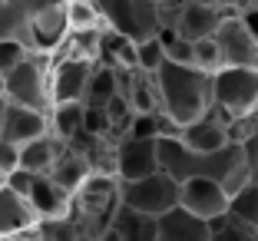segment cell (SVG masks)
Wrapping results in <instances>:
<instances>
[{"label": "cell", "mask_w": 258, "mask_h": 241, "mask_svg": "<svg viewBox=\"0 0 258 241\" xmlns=\"http://www.w3.org/2000/svg\"><path fill=\"white\" fill-rule=\"evenodd\" d=\"M4 116H7V96H0V139H4Z\"/></svg>", "instance_id": "d6a6232c"}, {"label": "cell", "mask_w": 258, "mask_h": 241, "mask_svg": "<svg viewBox=\"0 0 258 241\" xmlns=\"http://www.w3.org/2000/svg\"><path fill=\"white\" fill-rule=\"evenodd\" d=\"M17 166H20V145L10 142V139H0V169L14 172Z\"/></svg>", "instance_id": "f546056e"}, {"label": "cell", "mask_w": 258, "mask_h": 241, "mask_svg": "<svg viewBox=\"0 0 258 241\" xmlns=\"http://www.w3.org/2000/svg\"><path fill=\"white\" fill-rule=\"evenodd\" d=\"M255 116H258V109H255Z\"/></svg>", "instance_id": "8d00e7d4"}, {"label": "cell", "mask_w": 258, "mask_h": 241, "mask_svg": "<svg viewBox=\"0 0 258 241\" xmlns=\"http://www.w3.org/2000/svg\"><path fill=\"white\" fill-rule=\"evenodd\" d=\"M119 93V69L109 66V63H96L90 76V90H86V106H106L109 99Z\"/></svg>", "instance_id": "7402d4cb"}, {"label": "cell", "mask_w": 258, "mask_h": 241, "mask_svg": "<svg viewBox=\"0 0 258 241\" xmlns=\"http://www.w3.org/2000/svg\"><path fill=\"white\" fill-rule=\"evenodd\" d=\"M63 139H56L53 132H46V136H37L30 142L20 145V166L30 169V172H50L56 166V158L63 152Z\"/></svg>", "instance_id": "d6986e66"}, {"label": "cell", "mask_w": 258, "mask_h": 241, "mask_svg": "<svg viewBox=\"0 0 258 241\" xmlns=\"http://www.w3.org/2000/svg\"><path fill=\"white\" fill-rule=\"evenodd\" d=\"M159 166L179 182L196 179V175L215 179L228 189V195H235L238 189H245L251 182L242 142H228L222 149L199 152V149H189L179 136H159Z\"/></svg>", "instance_id": "6da1fadb"}, {"label": "cell", "mask_w": 258, "mask_h": 241, "mask_svg": "<svg viewBox=\"0 0 258 241\" xmlns=\"http://www.w3.org/2000/svg\"><path fill=\"white\" fill-rule=\"evenodd\" d=\"M27 53H30L27 43H20V40H14V37H0V73H10Z\"/></svg>", "instance_id": "83f0119b"}, {"label": "cell", "mask_w": 258, "mask_h": 241, "mask_svg": "<svg viewBox=\"0 0 258 241\" xmlns=\"http://www.w3.org/2000/svg\"><path fill=\"white\" fill-rule=\"evenodd\" d=\"M228 14H232L228 7L212 4V0H182L179 7L166 10V30H175L185 40L215 37V30L222 27Z\"/></svg>", "instance_id": "9c48e42d"}, {"label": "cell", "mask_w": 258, "mask_h": 241, "mask_svg": "<svg viewBox=\"0 0 258 241\" xmlns=\"http://www.w3.org/2000/svg\"><path fill=\"white\" fill-rule=\"evenodd\" d=\"M179 192H182V182L175 175H169L166 169H159V172L143 175V179L122 182V205L159 218L172 205H179Z\"/></svg>", "instance_id": "52a82bcc"}, {"label": "cell", "mask_w": 258, "mask_h": 241, "mask_svg": "<svg viewBox=\"0 0 258 241\" xmlns=\"http://www.w3.org/2000/svg\"><path fill=\"white\" fill-rule=\"evenodd\" d=\"M40 221L37 208L27 195L14 192L10 185H0V238H17L20 231Z\"/></svg>", "instance_id": "9a60e30c"}, {"label": "cell", "mask_w": 258, "mask_h": 241, "mask_svg": "<svg viewBox=\"0 0 258 241\" xmlns=\"http://www.w3.org/2000/svg\"><path fill=\"white\" fill-rule=\"evenodd\" d=\"M67 20H70V30H99V27H106L96 0H67Z\"/></svg>", "instance_id": "603a6c76"}, {"label": "cell", "mask_w": 258, "mask_h": 241, "mask_svg": "<svg viewBox=\"0 0 258 241\" xmlns=\"http://www.w3.org/2000/svg\"><path fill=\"white\" fill-rule=\"evenodd\" d=\"M159 139H143V136H122L116 142V175L122 182L143 179V175L159 172Z\"/></svg>", "instance_id": "7c38bea8"}, {"label": "cell", "mask_w": 258, "mask_h": 241, "mask_svg": "<svg viewBox=\"0 0 258 241\" xmlns=\"http://www.w3.org/2000/svg\"><path fill=\"white\" fill-rule=\"evenodd\" d=\"M215 106L228 119L255 116V109H258V66L215 69Z\"/></svg>", "instance_id": "8992f818"}, {"label": "cell", "mask_w": 258, "mask_h": 241, "mask_svg": "<svg viewBox=\"0 0 258 241\" xmlns=\"http://www.w3.org/2000/svg\"><path fill=\"white\" fill-rule=\"evenodd\" d=\"M50 132V113L43 109H30V106L20 103H7V116H4V139L23 145L37 136Z\"/></svg>", "instance_id": "2e32d148"}, {"label": "cell", "mask_w": 258, "mask_h": 241, "mask_svg": "<svg viewBox=\"0 0 258 241\" xmlns=\"http://www.w3.org/2000/svg\"><path fill=\"white\" fill-rule=\"evenodd\" d=\"M50 175L60 182L63 189L76 192L93 175V166H90V158H86V152L73 149V145H63V152H60V158H56V166L50 169Z\"/></svg>", "instance_id": "ffe728a7"}, {"label": "cell", "mask_w": 258, "mask_h": 241, "mask_svg": "<svg viewBox=\"0 0 258 241\" xmlns=\"http://www.w3.org/2000/svg\"><path fill=\"white\" fill-rule=\"evenodd\" d=\"M40 238L46 241H76L80 238V228H76L73 215H53V218H40L37 221Z\"/></svg>", "instance_id": "d4e9b609"}, {"label": "cell", "mask_w": 258, "mask_h": 241, "mask_svg": "<svg viewBox=\"0 0 258 241\" xmlns=\"http://www.w3.org/2000/svg\"><path fill=\"white\" fill-rule=\"evenodd\" d=\"M179 202L185 205L189 211L202 215V218H219L232 208V195L222 182L215 179H205V175H196V179H185L182 182V192H179Z\"/></svg>", "instance_id": "4fadbf2b"}, {"label": "cell", "mask_w": 258, "mask_h": 241, "mask_svg": "<svg viewBox=\"0 0 258 241\" xmlns=\"http://www.w3.org/2000/svg\"><path fill=\"white\" fill-rule=\"evenodd\" d=\"M103 10L106 27L126 33L133 40L159 37L166 30V14H162V0H96Z\"/></svg>", "instance_id": "5b68a950"}, {"label": "cell", "mask_w": 258, "mask_h": 241, "mask_svg": "<svg viewBox=\"0 0 258 241\" xmlns=\"http://www.w3.org/2000/svg\"><path fill=\"white\" fill-rule=\"evenodd\" d=\"M93 69H96V60H86V56H53V66H50L53 106L56 103H83L86 90H90Z\"/></svg>", "instance_id": "8fae6325"}, {"label": "cell", "mask_w": 258, "mask_h": 241, "mask_svg": "<svg viewBox=\"0 0 258 241\" xmlns=\"http://www.w3.org/2000/svg\"><path fill=\"white\" fill-rule=\"evenodd\" d=\"M7 93V73H0V96Z\"/></svg>", "instance_id": "836d02e7"}, {"label": "cell", "mask_w": 258, "mask_h": 241, "mask_svg": "<svg viewBox=\"0 0 258 241\" xmlns=\"http://www.w3.org/2000/svg\"><path fill=\"white\" fill-rule=\"evenodd\" d=\"M242 145H245V158H248V175L251 182H258V132H251Z\"/></svg>", "instance_id": "4dcf8cb0"}, {"label": "cell", "mask_w": 258, "mask_h": 241, "mask_svg": "<svg viewBox=\"0 0 258 241\" xmlns=\"http://www.w3.org/2000/svg\"><path fill=\"white\" fill-rule=\"evenodd\" d=\"M106 238L109 241H159V218L129 208V205H119Z\"/></svg>", "instance_id": "e0dca14e"}, {"label": "cell", "mask_w": 258, "mask_h": 241, "mask_svg": "<svg viewBox=\"0 0 258 241\" xmlns=\"http://www.w3.org/2000/svg\"><path fill=\"white\" fill-rule=\"evenodd\" d=\"M156 79H159L162 113L179 129L202 119L215 106V73L196 66V63L166 60L156 69Z\"/></svg>", "instance_id": "7a4b0ae2"}, {"label": "cell", "mask_w": 258, "mask_h": 241, "mask_svg": "<svg viewBox=\"0 0 258 241\" xmlns=\"http://www.w3.org/2000/svg\"><path fill=\"white\" fill-rule=\"evenodd\" d=\"M14 4L27 14V20H30L37 50H46V53L60 50V43L70 37L67 0H14Z\"/></svg>", "instance_id": "ba28073f"}, {"label": "cell", "mask_w": 258, "mask_h": 241, "mask_svg": "<svg viewBox=\"0 0 258 241\" xmlns=\"http://www.w3.org/2000/svg\"><path fill=\"white\" fill-rule=\"evenodd\" d=\"M30 202L37 208L40 218H53V215H70V205H73V192L63 189L60 182L50 172H37L30 189Z\"/></svg>", "instance_id": "ac0fdd59"}, {"label": "cell", "mask_w": 258, "mask_h": 241, "mask_svg": "<svg viewBox=\"0 0 258 241\" xmlns=\"http://www.w3.org/2000/svg\"><path fill=\"white\" fill-rule=\"evenodd\" d=\"M50 66H53V53L46 50H30L7 73V103H20L30 109H53V90H50Z\"/></svg>", "instance_id": "277c9868"}, {"label": "cell", "mask_w": 258, "mask_h": 241, "mask_svg": "<svg viewBox=\"0 0 258 241\" xmlns=\"http://www.w3.org/2000/svg\"><path fill=\"white\" fill-rule=\"evenodd\" d=\"M215 40H219L225 66H258V33L251 30V23L245 20L242 10H232L222 20V27L215 30Z\"/></svg>", "instance_id": "30bf717a"}, {"label": "cell", "mask_w": 258, "mask_h": 241, "mask_svg": "<svg viewBox=\"0 0 258 241\" xmlns=\"http://www.w3.org/2000/svg\"><path fill=\"white\" fill-rule=\"evenodd\" d=\"M212 4H222V7H228V10H245L248 7V0H212Z\"/></svg>", "instance_id": "1f68e13d"}, {"label": "cell", "mask_w": 258, "mask_h": 241, "mask_svg": "<svg viewBox=\"0 0 258 241\" xmlns=\"http://www.w3.org/2000/svg\"><path fill=\"white\" fill-rule=\"evenodd\" d=\"M33 179H37V172H30V169H23V166H17L14 172H7V185L14 192H20V195H27V198H30Z\"/></svg>", "instance_id": "f1b7e54d"}, {"label": "cell", "mask_w": 258, "mask_h": 241, "mask_svg": "<svg viewBox=\"0 0 258 241\" xmlns=\"http://www.w3.org/2000/svg\"><path fill=\"white\" fill-rule=\"evenodd\" d=\"M251 4H258V0H248V7H251Z\"/></svg>", "instance_id": "d590c367"}, {"label": "cell", "mask_w": 258, "mask_h": 241, "mask_svg": "<svg viewBox=\"0 0 258 241\" xmlns=\"http://www.w3.org/2000/svg\"><path fill=\"white\" fill-rule=\"evenodd\" d=\"M119 205H122V179L113 172H93L73 192V205H70L80 238H106Z\"/></svg>", "instance_id": "3957f363"}, {"label": "cell", "mask_w": 258, "mask_h": 241, "mask_svg": "<svg viewBox=\"0 0 258 241\" xmlns=\"http://www.w3.org/2000/svg\"><path fill=\"white\" fill-rule=\"evenodd\" d=\"M159 241H212V225L179 202L159 215Z\"/></svg>", "instance_id": "5bb4252c"}, {"label": "cell", "mask_w": 258, "mask_h": 241, "mask_svg": "<svg viewBox=\"0 0 258 241\" xmlns=\"http://www.w3.org/2000/svg\"><path fill=\"white\" fill-rule=\"evenodd\" d=\"M228 211L238 215L248 228L258 231V182H248L245 189H238L235 195H232V208H228Z\"/></svg>", "instance_id": "cb8c5ba5"}, {"label": "cell", "mask_w": 258, "mask_h": 241, "mask_svg": "<svg viewBox=\"0 0 258 241\" xmlns=\"http://www.w3.org/2000/svg\"><path fill=\"white\" fill-rule=\"evenodd\" d=\"M0 185H7V172L4 169H0Z\"/></svg>", "instance_id": "e575fe53"}, {"label": "cell", "mask_w": 258, "mask_h": 241, "mask_svg": "<svg viewBox=\"0 0 258 241\" xmlns=\"http://www.w3.org/2000/svg\"><path fill=\"white\" fill-rule=\"evenodd\" d=\"M83 116H86V103H56L50 109V132L63 142H70L83 129Z\"/></svg>", "instance_id": "44dd1931"}, {"label": "cell", "mask_w": 258, "mask_h": 241, "mask_svg": "<svg viewBox=\"0 0 258 241\" xmlns=\"http://www.w3.org/2000/svg\"><path fill=\"white\" fill-rule=\"evenodd\" d=\"M166 60H169V56H166V40H162V33H159V37L139 40V69L156 73V69H159Z\"/></svg>", "instance_id": "484cf974"}, {"label": "cell", "mask_w": 258, "mask_h": 241, "mask_svg": "<svg viewBox=\"0 0 258 241\" xmlns=\"http://www.w3.org/2000/svg\"><path fill=\"white\" fill-rule=\"evenodd\" d=\"M192 43H196V66L209 69V73H215V69L225 66V63H222L219 40L215 37H202V40H192Z\"/></svg>", "instance_id": "4316f807"}]
</instances>
